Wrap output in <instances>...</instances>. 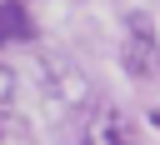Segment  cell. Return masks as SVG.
I'll use <instances>...</instances> for the list:
<instances>
[{
  "label": "cell",
  "instance_id": "cell-2",
  "mask_svg": "<svg viewBox=\"0 0 160 145\" xmlns=\"http://www.w3.org/2000/svg\"><path fill=\"white\" fill-rule=\"evenodd\" d=\"M5 40H35V20L15 0H0V45Z\"/></svg>",
  "mask_w": 160,
  "mask_h": 145
},
{
  "label": "cell",
  "instance_id": "cell-1",
  "mask_svg": "<svg viewBox=\"0 0 160 145\" xmlns=\"http://www.w3.org/2000/svg\"><path fill=\"white\" fill-rule=\"evenodd\" d=\"M125 30H130V40H125V70L130 75H155L160 70V40H155V25H150V15L145 10H135L130 20H125Z\"/></svg>",
  "mask_w": 160,
  "mask_h": 145
},
{
  "label": "cell",
  "instance_id": "cell-3",
  "mask_svg": "<svg viewBox=\"0 0 160 145\" xmlns=\"http://www.w3.org/2000/svg\"><path fill=\"white\" fill-rule=\"evenodd\" d=\"M5 85H10V75H0V90H5Z\"/></svg>",
  "mask_w": 160,
  "mask_h": 145
}]
</instances>
